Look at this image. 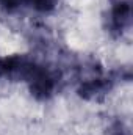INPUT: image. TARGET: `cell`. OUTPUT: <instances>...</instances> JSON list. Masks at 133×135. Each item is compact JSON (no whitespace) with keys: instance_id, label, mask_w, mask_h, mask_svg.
<instances>
[{"instance_id":"1","label":"cell","mask_w":133,"mask_h":135,"mask_svg":"<svg viewBox=\"0 0 133 135\" xmlns=\"http://www.w3.org/2000/svg\"><path fill=\"white\" fill-rule=\"evenodd\" d=\"M25 82H27L33 98H36L38 101H45V99H50L57 93L58 83H60V75L49 68L34 65L33 71L30 72V75Z\"/></svg>"},{"instance_id":"3","label":"cell","mask_w":133,"mask_h":135,"mask_svg":"<svg viewBox=\"0 0 133 135\" xmlns=\"http://www.w3.org/2000/svg\"><path fill=\"white\" fill-rule=\"evenodd\" d=\"M132 2L117 0L110 9V30L116 36H122L132 28Z\"/></svg>"},{"instance_id":"2","label":"cell","mask_w":133,"mask_h":135,"mask_svg":"<svg viewBox=\"0 0 133 135\" xmlns=\"http://www.w3.org/2000/svg\"><path fill=\"white\" fill-rule=\"evenodd\" d=\"M116 77L114 75H103V74H94L85 80H81L78 86V96L85 101H99L105 98L114 86Z\"/></svg>"},{"instance_id":"4","label":"cell","mask_w":133,"mask_h":135,"mask_svg":"<svg viewBox=\"0 0 133 135\" xmlns=\"http://www.w3.org/2000/svg\"><path fill=\"white\" fill-rule=\"evenodd\" d=\"M60 0H28V5L38 13H50L57 8Z\"/></svg>"},{"instance_id":"6","label":"cell","mask_w":133,"mask_h":135,"mask_svg":"<svg viewBox=\"0 0 133 135\" xmlns=\"http://www.w3.org/2000/svg\"><path fill=\"white\" fill-rule=\"evenodd\" d=\"M108 135H130L129 127H125L122 123H114L110 127V134Z\"/></svg>"},{"instance_id":"5","label":"cell","mask_w":133,"mask_h":135,"mask_svg":"<svg viewBox=\"0 0 133 135\" xmlns=\"http://www.w3.org/2000/svg\"><path fill=\"white\" fill-rule=\"evenodd\" d=\"M24 5H28V0H0V8L6 13H14Z\"/></svg>"}]
</instances>
